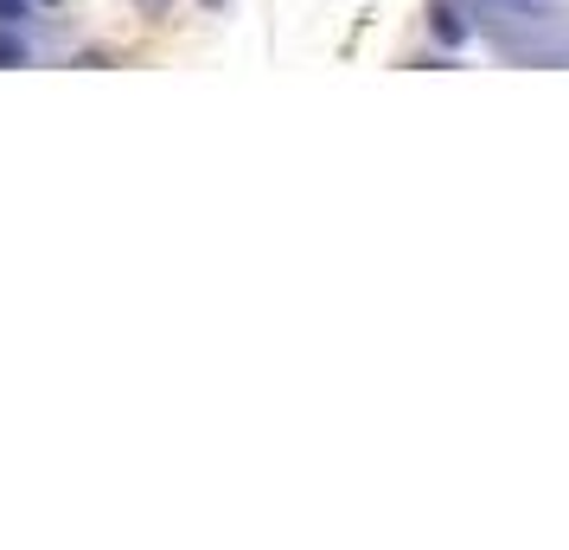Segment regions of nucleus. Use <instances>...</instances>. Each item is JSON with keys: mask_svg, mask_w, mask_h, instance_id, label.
Instances as JSON below:
<instances>
[{"mask_svg": "<svg viewBox=\"0 0 569 550\" xmlns=\"http://www.w3.org/2000/svg\"><path fill=\"white\" fill-rule=\"evenodd\" d=\"M429 32H436L441 46H461V39H467V20L448 7V0H436V7H429Z\"/></svg>", "mask_w": 569, "mask_h": 550, "instance_id": "nucleus-1", "label": "nucleus"}, {"mask_svg": "<svg viewBox=\"0 0 569 550\" xmlns=\"http://www.w3.org/2000/svg\"><path fill=\"white\" fill-rule=\"evenodd\" d=\"M27 13H52V0H0V27H20Z\"/></svg>", "mask_w": 569, "mask_h": 550, "instance_id": "nucleus-2", "label": "nucleus"}, {"mask_svg": "<svg viewBox=\"0 0 569 550\" xmlns=\"http://www.w3.org/2000/svg\"><path fill=\"white\" fill-rule=\"evenodd\" d=\"M13 64H27V46L13 39V27H0V71H13Z\"/></svg>", "mask_w": 569, "mask_h": 550, "instance_id": "nucleus-3", "label": "nucleus"}, {"mask_svg": "<svg viewBox=\"0 0 569 550\" xmlns=\"http://www.w3.org/2000/svg\"><path fill=\"white\" fill-rule=\"evenodd\" d=\"M206 7H224V0H206Z\"/></svg>", "mask_w": 569, "mask_h": 550, "instance_id": "nucleus-4", "label": "nucleus"}, {"mask_svg": "<svg viewBox=\"0 0 569 550\" xmlns=\"http://www.w3.org/2000/svg\"><path fill=\"white\" fill-rule=\"evenodd\" d=\"M154 7H160V0H154Z\"/></svg>", "mask_w": 569, "mask_h": 550, "instance_id": "nucleus-5", "label": "nucleus"}]
</instances>
